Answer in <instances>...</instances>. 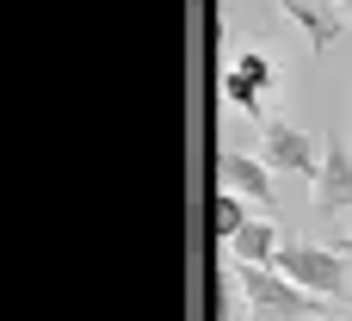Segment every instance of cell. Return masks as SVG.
Here are the masks:
<instances>
[{
	"label": "cell",
	"instance_id": "obj_2",
	"mask_svg": "<svg viewBox=\"0 0 352 321\" xmlns=\"http://www.w3.org/2000/svg\"><path fill=\"white\" fill-rule=\"evenodd\" d=\"M272 266H278L291 285H303L309 297H340V291H346V260H340L334 247L303 241V235H285L278 254H272Z\"/></svg>",
	"mask_w": 352,
	"mask_h": 321
},
{
	"label": "cell",
	"instance_id": "obj_13",
	"mask_svg": "<svg viewBox=\"0 0 352 321\" xmlns=\"http://www.w3.org/2000/svg\"><path fill=\"white\" fill-rule=\"evenodd\" d=\"M334 6H346V12H352V0H334Z\"/></svg>",
	"mask_w": 352,
	"mask_h": 321
},
{
	"label": "cell",
	"instance_id": "obj_8",
	"mask_svg": "<svg viewBox=\"0 0 352 321\" xmlns=\"http://www.w3.org/2000/svg\"><path fill=\"white\" fill-rule=\"evenodd\" d=\"M248 223H254V217H248V198H241V192H217V198H210V235H217L223 247H229Z\"/></svg>",
	"mask_w": 352,
	"mask_h": 321
},
{
	"label": "cell",
	"instance_id": "obj_4",
	"mask_svg": "<svg viewBox=\"0 0 352 321\" xmlns=\"http://www.w3.org/2000/svg\"><path fill=\"white\" fill-rule=\"evenodd\" d=\"M309 210L316 217L352 210V148L340 142V130L322 142V167H316V186H309Z\"/></svg>",
	"mask_w": 352,
	"mask_h": 321
},
{
	"label": "cell",
	"instance_id": "obj_9",
	"mask_svg": "<svg viewBox=\"0 0 352 321\" xmlns=\"http://www.w3.org/2000/svg\"><path fill=\"white\" fill-rule=\"evenodd\" d=\"M223 93H229V105H235L241 118H260V124H266V87H260V80H248V74L229 68V74H223Z\"/></svg>",
	"mask_w": 352,
	"mask_h": 321
},
{
	"label": "cell",
	"instance_id": "obj_3",
	"mask_svg": "<svg viewBox=\"0 0 352 321\" xmlns=\"http://www.w3.org/2000/svg\"><path fill=\"white\" fill-rule=\"evenodd\" d=\"M260 161L272 167V173H309L316 179V167H322V142L309 136V130H297V124H260Z\"/></svg>",
	"mask_w": 352,
	"mask_h": 321
},
{
	"label": "cell",
	"instance_id": "obj_5",
	"mask_svg": "<svg viewBox=\"0 0 352 321\" xmlns=\"http://www.w3.org/2000/svg\"><path fill=\"white\" fill-rule=\"evenodd\" d=\"M272 12L291 19V25H303V37H309L316 56H328L334 37L346 31V6H334V0H272Z\"/></svg>",
	"mask_w": 352,
	"mask_h": 321
},
{
	"label": "cell",
	"instance_id": "obj_10",
	"mask_svg": "<svg viewBox=\"0 0 352 321\" xmlns=\"http://www.w3.org/2000/svg\"><path fill=\"white\" fill-rule=\"evenodd\" d=\"M229 68H235V74H248V80H260V87H272V80H278V74H272V56H266V49H241Z\"/></svg>",
	"mask_w": 352,
	"mask_h": 321
},
{
	"label": "cell",
	"instance_id": "obj_6",
	"mask_svg": "<svg viewBox=\"0 0 352 321\" xmlns=\"http://www.w3.org/2000/svg\"><path fill=\"white\" fill-rule=\"evenodd\" d=\"M217 173H223V192H241L248 204H272V167L260 155H217Z\"/></svg>",
	"mask_w": 352,
	"mask_h": 321
},
{
	"label": "cell",
	"instance_id": "obj_11",
	"mask_svg": "<svg viewBox=\"0 0 352 321\" xmlns=\"http://www.w3.org/2000/svg\"><path fill=\"white\" fill-rule=\"evenodd\" d=\"M309 321H352V316H328V309H316V316H309Z\"/></svg>",
	"mask_w": 352,
	"mask_h": 321
},
{
	"label": "cell",
	"instance_id": "obj_1",
	"mask_svg": "<svg viewBox=\"0 0 352 321\" xmlns=\"http://www.w3.org/2000/svg\"><path fill=\"white\" fill-rule=\"evenodd\" d=\"M235 285H241V303L254 321H297L316 316V297L303 285H291L278 266H235Z\"/></svg>",
	"mask_w": 352,
	"mask_h": 321
},
{
	"label": "cell",
	"instance_id": "obj_7",
	"mask_svg": "<svg viewBox=\"0 0 352 321\" xmlns=\"http://www.w3.org/2000/svg\"><path fill=\"white\" fill-rule=\"evenodd\" d=\"M278 241H285V235H278V223H272V217H254V223L229 241V254H235V266H272Z\"/></svg>",
	"mask_w": 352,
	"mask_h": 321
},
{
	"label": "cell",
	"instance_id": "obj_12",
	"mask_svg": "<svg viewBox=\"0 0 352 321\" xmlns=\"http://www.w3.org/2000/svg\"><path fill=\"white\" fill-rule=\"evenodd\" d=\"M340 254H352V223H346V235H340Z\"/></svg>",
	"mask_w": 352,
	"mask_h": 321
}]
</instances>
